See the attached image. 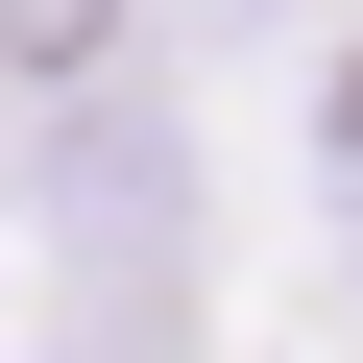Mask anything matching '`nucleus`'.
Here are the masks:
<instances>
[{
	"mask_svg": "<svg viewBox=\"0 0 363 363\" xmlns=\"http://www.w3.org/2000/svg\"><path fill=\"white\" fill-rule=\"evenodd\" d=\"M121 49V0H0V73H97Z\"/></svg>",
	"mask_w": 363,
	"mask_h": 363,
	"instance_id": "nucleus-1",
	"label": "nucleus"
},
{
	"mask_svg": "<svg viewBox=\"0 0 363 363\" xmlns=\"http://www.w3.org/2000/svg\"><path fill=\"white\" fill-rule=\"evenodd\" d=\"M339 194H363V49H339Z\"/></svg>",
	"mask_w": 363,
	"mask_h": 363,
	"instance_id": "nucleus-2",
	"label": "nucleus"
}]
</instances>
